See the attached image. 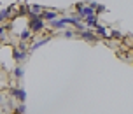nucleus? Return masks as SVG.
<instances>
[{"label":"nucleus","mask_w":133,"mask_h":114,"mask_svg":"<svg viewBox=\"0 0 133 114\" xmlns=\"http://www.w3.org/2000/svg\"><path fill=\"white\" fill-rule=\"evenodd\" d=\"M65 37H66V39H72L74 32H72V30H65Z\"/></svg>","instance_id":"nucleus-15"},{"label":"nucleus","mask_w":133,"mask_h":114,"mask_svg":"<svg viewBox=\"0 0 133 114\" xmlns=\"http://www.w3.org/2000/svg\"><path fill=\"white\" fill-rule=\"evenodd\" d=\"M4 32H5V27H0V37H4Z\"/></svg>","instance_id":"nucleus-16"},{"label":"nucleus","mask_w":133,"mask_h":114,"mask_svg":"<svg viewBox=\"0 0 133 114\" xmlns=\"http://www.w3.org/2000/svg\"><path fill=\"white\" fill-rule=\"evenodd\" d=\"M28 12H30V16H40V14L44 12V5H40V4H30L28 5Z\"/></svg>","instance_id":"nucleus-3"},{"label":"nucleus","mask_w":133,"mask_h":114,"mask_svg":"<svg viewBox=\"0 0 133 114\" xmlns=\"http://www.w3.org/2000/svg\"><path fill=\"white\" fill-rule=\"evenodd\" d=\"M19 37H21V40H26V39H30V37H32V32H30L28 28H25V30L19 34Z\"/></svg>","instance_id":"nucleus-12"},{"label":"nucleus","mask_w":133,"mask_h":114,"mask_svg":"<svg viewBox=\"0 0 133 114\" xmlns=\"http://www.w3.org/2000/svg\"><path fill=\"white\" fill-rule=\"evenodd\" d=\"M95 30H96V34H98V35H102V37H109V34H107L105 27H102V25H98V27L95 28Z\"/></svg>","instance_id":"nucleus-11"},{"label":"nucleus","mask_w":133,"mask_h":114,"mask_svg":"<svg viewBox=\"0 0 133 114\" xmlns=\"http://www.w3.org/2000/svg\"><path fill=\"white\" fill-rule=\"evenodd\" d=\"M28 30L30 32H42L44 30V20L40 18V16H32V20H30V23H28Z\"/></svg>","instance_id":"nucleus-1"},{"label":"nucleus","mask_w":133,"mask_h":114,"mask_svg":"<svg viewBox=\"0 0 133 114\" xmlns=\"http://www.w3.org/2000/svg\"><path fill=\"white\" fill-rule=\"evenodd\" d=\"M19 12L21 14H26L28 12V4H19Z\"/></svg>","instance_id":"nucleus-14"},{"label":"nucleus","mask_w":133,"mask_h":114,"mask_svg":"<svg viewBox=\"0 0 133 114\" xmlns=\"http://www.w3.org/2000/svg\"><path fill=\"white\" fill-rule=\"evenodd\" d=\"M12 56H14V60L18 61V63H21V61L26 58V51H21V49H14V51H12Z\"/></svg>","instance_id":"nucleus-7"},{"label":"nucleus","mask_w":133,"mask_h":114,"mask_svg":"<svg viewBox=\"0 0 133 114\" xmlns=\"http://www.w3.org/2000/svg\"><path fill=\"white\" fill-rule=\"evenodd\" d=\"M25 112H26V107H25V104H19L14 114H25Z\"/></svg>","instance_id":"nucleus-13"},{"label":"nucleus","mask_w":133,"mask_h":114,"mask_svg":"<svg viewBox=\"0 0 133 114\" xmlns=\"http://www.w3.org/2000/svg\"><path fill=\"white\" fill-rule=\"evenodd\" d=\"M9 93L12 95V97H16L21 104H25V100H26V91H25L23 88H11Z\"/></svg>","instance_id":"nucleus-2"},{"label":"nucleus","mask_w":133,"mask_h":114,"mask_svg":"<svg viewBox=\"0 0 133 114\" xmlns=\"http://www.w3.org/2000/svg\"><path fill=\"white\" fill-rule=\"evenodd\" d=\"M84 23H86L89 28H96L98 27V16H96V14H91V16H88L86 20H84Z\"/></svg>","instance_id":"nucleus-5"},{"label":"nucleus","mask_w":133,"mask_h":114,"mask_svg":"<svg viewBox=\"0 0 133 114\" xmlns=\"http://www.w3.org/2000/svg\"><path fill=\"white\" fill-rule=\"evenodd\" d=\"M49 40H51V37H46V39H42V40H37V42H33L32 46H30V51H35L37 47H40L42 44H47Z\"/></svg>","instance_id":"nucleus-8"},{"label":"nucleus","mask_w":133,"mask_h":114,"mask_svg":"<svg viewBox=\"0 0 133 114\" xmlns=\"http://www.w3.org/2000/svg\"><path fill=\"white\" fill-rule=\"evenodd\" d=\"M79 37L84 40H89V42H96V35H95L93 30H84V32H79Z\"/></svg>","instance_id":"nucleus-4"},{"label":"nucleus","mask_w":133,"mask_h":114,"mask_svg":"<svg viewBox=\"0 0 133 114\" xmlns=\"http://www.w3.org/2000/svg\"><path fill=\"white\" fill-rule=\"evenodd\" d=\"M11 11H12V7H7L5 11H2L0 12V21H5L9 16H11Z\"/></svg>","instance_id":"nucleus-9"},{"label":"nucleus","mask_w":133,"mask_h":114,"mask_svg":"<svg viewBox=\"0 0 133 114\" xmlns=\"http://www.w3.org/2000/svg\"><path fill=\"white\" fill-rule=\"evenodd\" d=\"M14 77H18V79H21V77H23V75H25V70H23V67H19V65H18V67L14 68Z\"/></svg>","instance_id":"nucleus-10"},{"label":"nucleus","mask_w":133,"mask_h":114,"mask_svg":"<svg viewBox=\"0 0 133 114\" xmlns=\"http://www.w3.org/2000/svg\"><path fill=\"white\" fill-rule=\"evenodd\" d=\"M40 18L44 21H49V23H51V21L56 20V11H44V12L40 14Z\"/></svg>","instance_id":"nucleus-6"}]
</instances>
